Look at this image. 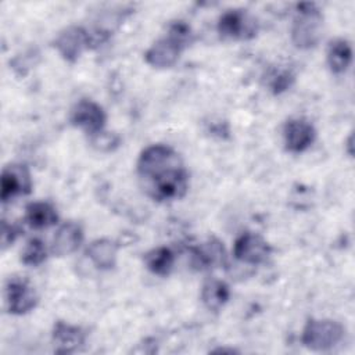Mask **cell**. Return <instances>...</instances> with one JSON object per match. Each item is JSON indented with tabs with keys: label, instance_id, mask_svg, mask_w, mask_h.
Wrapping results in <instances>:
<instances>
[{
	"label": "cell",
	"instance_id": "ffe728a7",
	"mask_svg": "<svg viewBox=\"0 0 355 355\" xmlns=\"http://www.w3.org/2000/svg\"><path fill=\"white\" fill-rule=\"evenodd\" d=\"M49 255L46 244L40 239H31L26 241L25 247L21 251V262L26 266H39L42 265Z\"/></svg>",
	"mask_w": 355,
	"mask_h": 355
},
{
	"label": "cell",
	"instance_id": "8992f818",
	"mask_svg": "<svg viewBox=\"0 0 355 355\" xmlns=\"http://www.w3.org/2000/svg\"><path fill=\"white\" fill-rule=\"evenodd\" d=\"M69 122L72 126L83 130L90 137L104 130L107 115L100 104L93 100L82 98L71 108Z\"/></svg>",
	"mask_w": 355,
	"mask_h": 355
},
{
	"label": "cell",
	"instance_id": "52a82bcc",
	"mask_svg": "<svg viewBox=\"0 0 355 355\" xmlns=\"http://www.w3.org/2000/svg\"><path fill=\"white\" fill-rule=\"evenodd\" d=\"M53 46L68 62H76L83 51L93 47L90 32L78 25H71L62 29L54 39Z\"/></svg>",
	"mask_w": 355,
	"mask_h": 355
},
{
	"label": "cell",
	"instance_id": "7a4b0ae2",
	"mask_svg": "<svg viewBox=\"0 0 355 355\" xmlns=\"http://www.w3.org/2000/svg\"><path fill=\"white\" fill-rule=\"evenodd\" d=\"M323 31V15L320 10L311 3L298 6L297 15L291 25V40L295 47L308 50L315 47Z\"/></svg>",
	"mask_w": 355,
	"mask_h": 355
},
{
	"label": "cell",
	"instance_id": "7c38bea8",
	"mask_svg": "<svg viewBox=\"0 0 355 355\" xmlns=\"http://www.w3.org/2000/svg\"><path fill=\"white\" fill-rule=\"evenodd\" d=\"M186 47L179 43L176 39L172 36L166 35L157 42H154L148 50L144 53V60L148 65L153 68L164 69V68H171L172 65L176 64V61L180 57V53Z\"/></svg>",
	"mask_w": 355,
	"mask_h": 355
},
{
	"label": "cell",
	"instance_id": "30bf717a",
	"mask_svg": "<svg viewBox=\"0 0 355 355\" xmlns=\"http://www.w3.org/2000/svg\"><path fill=\"white\" fill-rule=\"evenodd\" d=\"M191 265L197 270H211L227 265V254L223 243L216 237H208L201 244L190 248Z\"/></svg>",
	"mask_w": 355,
	"mask_h": 355
},
{
	"label": "cell",
	"instance_id": "ac0fdd59",
	"mask_svg": "<svg viewBox=\"0 0 355 355\" xmlns=\"http://www.w3.org/2000/svg\"><path fill=\"white\" fill-rule=\"evenodd\" d=\"M326 60L330 71L336 75L344 73L352 61V49L348 40L334 39L327 46Z\"/></svg>",
	"mask_w": 355,
	"mask_h": 355
},
{
	"label": "cell",
	"instance_id": "6da1fadb",
	"mask_svg": "<svg viewBox=\"0 0 355 355\" xmlns=\"http://www.w3.org/2000/svg\"><path fill=\"white\" fill-rule=\"evenodd\" d=\"M136 175L141 191L154 201L180 200L189 190V171L168 144H150L139 155Z\"/></svg>",
	"mask_w": 355,
	"mask_h": 355
},
{
	"label": "cell",
	"instance_id": "9c48e42d",
	"mask_svg": "<svg viewBox=\"0 0 355 355\" xmlns=\"http://www.w3.org/2000/svg\"><path fill=\"white\" fill-rule=\"evenodd\" d=\"M0 189V198L3 202L29 194L32 191V176L28 166L19 162L6 165L1 171Z\"/></svg>",
	"mask_w": 355,
	"mask_h": 355
},
{
	"label": "cell",
	"instance_id": "5bb4252c",
	"mask_svg": "<svg viewBox=\"0 0 355 355\" xmlns=\"http://www.w3.org/2000/svg\"><path fill=\"white\" fill-rule=\"evenodd\" d=\"M83 229L76 222L62 223L54 233L50 245V252L55 257H65L75 252L83 243Z\"/></svg>",
	"mask_w": 355,
	"mask_h": 355
},
{
	"label": "cell",
	"instance_id": "5b68a950",
	"mask_svg": "<svg viewBox=\"0 0 355 355\" xmlns=\"http://www.w3.org/2000/svg\"><path fill=\"white\" fill-rule=\"evenodd\" d=\"M39 297L28 280L11 277L4 286V305L11 315H25L36 308Z\"/></svg>",
	"mask_w": 355,
	"mask_h": 355
},
{
	"label": "cell",
	"instance_id": "4fadbf2b",
	"mask_svg": "<svg viewBox=\"0 0 355 355\" xmlns=\"http://www.w3.org/2000/svg\"><path fill=\"white\" fill-rule=\"evenodd\" d=\"M51 338H53L55 352L72 354L85 345L87 333L80 326H75V324H69L67 322L58 320L54 323Z\"/></svg>",
	"mask_w": 355,
	"mask_h": 355
},
{
	"label": "cell",
	"instance_id": "277c9868",
	"mask_svg": "<svg viewBox=\"0 0 355 355\" xmlns=\"http://www.w3.org/2000/svg\"><path fill=\"white\" fill-rule=\"evenodd\" d=\"M216 29L223 39L250 40L258 32V22L247 10L234 8L225 11L219 17Z\"/></svg>",
	"mask_w": 355,
	"mask_h": 355
},
{
	"label": "cell",
	"instance_id": "8fae6325",
	"mask_svg": "<svg viewBox=\"0 0 355 355\" xmlns=\"http://www.w3.org/2000/svg\"><path fill=\"white\" fill-rule=\"evenodd\" d=\"M316 139L315 126L304 118L288 119L283 126V143L288 153L300 154L308 150Z\"/></svg>",
	"mask_w": 355,
	"mask_h": 355
},
{
	"label": "cell",
	"instance_id": "3957f363",
	"mask_svg": "<svg viewBox=\"0 0 355 355\" xmlns=\"http://www.w3.org/2000/svg\"><path fill=\"white\" fill-rule=\"evenodd\" d=\"M345 329L331 319H308L301 333V343L312 351H327L344 337Z\"/></svg>",
	"mask_w": 355,
	"mask_h": 355
},
{
	"label": "cell",
	"instance_id": "ba28073f",
	"mask_svg": "<svg viewBox=\"0 0 355 355\" xmlns=\"http://www.w3.org/2000/svg\"><path fill=\"white\" fill-rule=\"evenodd\" d=\"M272 254L270 244L258 233L245 232L233 244L234 258L245 265H259L268 261Z\"/></svg>",
	"mask_w": 355,
	"mask_h": 355
},
{
	"label": "cell",
	"instance_id": "44dd1931",
	"mask_svg": "<svg viewBox=\"0 0 355 355\" xmlns=\"http://www.w3.org/2000/svg\"><path fill=\"white\" fill-rule=\"evenodd\" d=\"M294 79L295 78H294V73L291 72V69L276 68L268 73L266 85L273 94H282L283 92H286L291 87V85L294 83Z\"/></svg>",
	"mask_w": 355,
	"mask_h": 355
},
{
	"label": "cell",
	"instance_id": "e0dca14e",
	"mask_svg": "<svg viewBox=\"0 0 355 355\" xmlns=\"http://www.w3.org/2000/svg\"><path fill=\"white\" fill-rule=\"evenodd\" d=\"M230 298V287L226 282L211 277L208 279L201 288V301L204 306L209 311H220Z\"/></svg>",
	"mask_w": 355,
	"mask_h": 355
},
{
	"label": "cell",
	"instance_id": "9a60e30c",
	"mask_svg": "<svg viewBox=\"0 0 355 355\" xmlns=\"http://www.w3.org/2000/svg\"><path fill=\"white\" fill-rule=\"evenodd\" d=\"M118 250L119 245L111 239H97L87 245L85 255L97 269L111 270L116 265Z\"/></svg>",
	"mask_w": 355,
	"mask_h": 355
},
{
	"label": "cell",
	"instance_id": "603a6c76",
	"mask_svg": "<svg viewBox=\"0 0 355 355\" xmlns=\"http://www.w3.org/2000/svg\"><path fill=\"white\" fill-rule=\"evenodd\" d=\"M21 234V229L14 223H7V220H3L1 223V247L3 250L10 247L17 237Z\"/></svg>",
	"mask_w": 355,
	"mask_h": 355
},
{
	"label": "cell",
	"instance_id": "d6986e66",
	"mask_svg": "<svg viewBox=\"0 0 355 355\" xmlns=\"http://www.w3.org/2000/svg\"><path fill=\"white\" fill-rule=\"evenodd\" d=\"M143 262L153 275L166 277L173 269L175 254L168 247H155L144 254Z\"/></svg>",
	"mask_w": 355,
	"mask_h": 355
},
{
	"label": "cell",
	"instance_id": "7402d4cb",
	"mask_svg": "<svg viewBox=\"0 0 355 355\" xmlns=\"http://www.w3.org/2000/svg\"><path fill=\"white\" fill-rule=\"evenodd\" d=\"M89 140H90L92 147L101 153H111L115 148H118L121 144V139L118 135L105 132V130H101V132L90 136Z\"/></svg>",
	"mask_w": 355,
	"mask_h": 355
},
{
	"label": "cell",
	"instance_id": "2e32d148",
	"mask_svg": "<svg viewBox=\"0 0 355 355\" xmlns=\"http://www.w3.org/2000/svg\"><path fill=\"white\" fill-rule=\"evenodd\" d=\"M25 222L36 230L47 229L58 223V214L53 204L47 201H33L25 208Z\"/></svg>",
	"mask_w": 355,
	"mask_h": 355
}]
</instances>
